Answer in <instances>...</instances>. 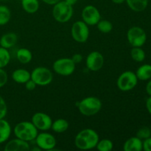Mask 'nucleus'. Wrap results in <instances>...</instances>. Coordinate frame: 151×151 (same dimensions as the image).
I'll return each mask as SVG.
<instances>
[{
	"instance_id": "nucleus-1",
	"label": "nucleus",
	"mask_w": 151,
	"mask_h": 151,
	"mask_svg": "<svg viewBox=\"0 0 151 151\" xmlns=\"http://www.w3.org/2000/svg\"><path fill=\"white\" fill-rule=\"evenodd\" d=\"M100 140L98 134L91 128H86L77 134L75 138V145L82 150L95 148Z\"/></svg>"
},
{
	"instance_id": "nucleus-2",
	"label": "nucleus",
	"mask_w": 151,
	"mask_h": 151,
	"mask_svg": "<svg viewBox=\"0 0 151 151\" xmlns=\"http://www.w3.org/2000/svg\"><path fill=\"white\" fill-rule=\"evenodd\" d=\"M13 133L16 138L29 142L35 140L38 131L32 122L23 121L16 124L13 128Z\"/></svg>"
},
{
	"instance_id": "nucleus-3",
	"label": "nucleus",
	"mask_w": 151,
	"mask_h": 151,
	"mask_svg": "<svg viewBox=\"0 0 151 151\" xmlns=\"http://www.w3.org/2000/svg\"><path fill=\"white\" fill-rule=\"evenodd\" d=\"M78 109L80 113L83 116H94L101 110L102 102L97 97H87L78 103Z\"/></svg>"
},
{
	"instance_id": "nucleus-4",
	"label": "nucleus",
	"mask_w": 151,
	"mask_h": 151,
	"mask_svg": "<svg viewBox=\"0 0 151 151\" xmlns=\"http://www.w3.org/2000/svg\"><path fill=\"white\" fill-rule=\"evenodd\" d=\"M73 6L70 5L63 0L53 5L52 16L58 23H66L72 19L73 16Z\"/></svg>"
},
{
	"instance_id": "nucleus-5",
	"label": "nucleus",
	"mask_w": 151,
	"mask_h": 151,
	"mask_svg": "<svg viewBox=\"0 0 151 151\" xmlns=\"http://www.w3.org/2000/svg\"><path fill=\"white\" fill-rule=\"evenodd\" d=\"M31 80H32L37 86H45L52 82V72L45 66H38L31 72Z\"/></svg>"
},
{
	"instance_id": "nucleus-6",
	"label": "nucleus",
	"mask_w": 151,
	"mask_h": 151,
	"mask_svg": "<svg viewBox=\"0 0 151 151\" xmlns=\"http://www.w3.org/2000/svg\"><path fill=\"white\" fill-rule=\"evenodd\" d=\"M138 81L135 72L132 71H125L119 76L116 81V86L120 91H128L137 86Z\"/></svg>"
},
{
	"instance_id": "nucleus-7",
	"label": "nucleus",
	"mask_w": 151,
	"mask_h": 151,
	"mask_svg": "<svg viewBox=\"0 0 151 151\" xmlns=\"http://www.w3.org/2000/svg\"><path fill=\"white\" fill-rule=\"evenodd\" d=\"M127 39L132 47H142L147 41V34L140 27H131L127 32Z\"/></svg>"
},
{
	"instance_id": "nucleus-8",
	"label": "nucleus",
	"mask_w": 151,
	"mask_h": 151,
	"mask_svg": "<svg viewBox=\"0 0 151 151\" xmlns=\"http://www.w3.org/2000/svg\"><path fill=\"white\" fill-rule=\"evenodd\" d=\"M76 64L73 62L72 58H63L56 60L53 63L52 68L56 74L60 76H69L72 75L75 71Z\"/></svg>"
},
{
	"instance_id": "nucleus-9",
	"label": "nucleus",
	"mask_w": 151,
	"mask_h": 151,
	"mask_svg": "<svg viewBox=\"0 0 151 151\" xmlns=\"http://www.w3.org/2000/svg\"><path fill=\"white\" fill-rule=\"evenodd\" d=\"M89 28L83 21L74 22L71 28V35L74 41L78 43H85L89 37Z\"/></svg>"
},
{
	"instance_id": "nucleus-10",
	"label": "nucleus",
	"mask_w": 151,
	"mask_h": 151,
	"mask_svg": "<svg viewBox=\"0 0 151 151\" xmlns=\"http://www.w3.org/2000/svg\"><path fill=\"white\" fill-rule=\"evenodd\" d=\"M35 141L37 147L44 150H53L57 145L55 137L52 134L46 131H42L40 134H38Z\"/></svg>"
},
{
	"instance_id": "nucleus-11",
	"label": "nucleus",
	"mask_w": 151,
	"mask_h": 151,
	"mask_svg": "<svg viewBox=\"0 0 151 151\" xmlns=\"http://www.w3.org/2000/svg\"><path fill=\"white\" fill-rule=\"evenodd\" d=\"M82 21L88 26L97 25L101 19V15L98 9L93 5H86L83 7L81 13Z\"/></svg>"
},
{
	"instance_id": "nucleus-12",
	"label": "nucleus",
	"mask_w": 151,
	"mask_h": 151,
	"mask_svg": "<svg viewBox=\"0 0 151 151\" xmlns=\"http://www.w3.org/2000/svg\"><path fill=\"white\" fill-rule=\"evenodd\" d=\"M31 122L38 131H47L51 129L52 119L47 114L44 112H36L32 115Z\"/></svg>"
},
{
	"instance_id": "nucleus-13",
	"label": "nucleus",
	"mask_w": 151,
	"mask_h": 151,
	"mask_svg": "<svg viewBox=\"0 0 151 151\" xmlns=\"http://www.w3.org/2000/svg\"><path fill=\"white\" fill-rule=\"evenodd\" d=\"M104 57L98 51H93L90 52L86 59L87 69L91 72H97L100 70L104 66Z\"/></svg>"
},
{
	"instance_id": "nucleus-14",
	"label": "nucleus",
	"mask_w": 151,
	"mask_h": 151,
	"mask_svg": "<svg viewBox=\"0 0 151 151\" xmlns=\"http://www.w3.org/2000/svg\"><path fill=\"white\" fill-rule=\"evenodd\" d=\"M29 142L19 138L13 139L7 142L4 146L5 151H27L30 150Z\"/></svg>"
},
{
	"instance_id": "nucleus-15",
	"label": "nucleus",
	"mask_w": 151,
	"mask_h": 151,
	"mask_svg": "<svg viewBox=\"0 0 151 151\" xmlns=\"http://www.w3.org/2000/svg\"><path fill=\"white\" fill-rule=\"evenodd\" d=\"M125 151H142L143 150V141L136 137H130L123 145Z\"/></svg>"
},
{
	"instance_id": "nucleus-16",
	"label": "nucleus",
	"mask_w": 151,
	"mask_h": 151,
	"mask_svg": "<svg viewBox=\"0 0 151 151\" xmlns=\"http://www.w3.org/2000/svg\"><path fill=\"white\" fill-rule=\"evenodd\" d=\"M12 79L19 84H24L31 79V72L24 69H17L12 73Z\"/></svg>"
},
{
	"instance_id": "nucleus-17",
	"label": "nucleus",
	"mask_w": 151,
	"mask_h": 151,
	"mask_svg": "<svg viewBox=\"0 0 151 151\" xmlns=\"http://www.w3.org/2000/svg\"><path fill=\"white\" fill-rule=\"evenodd\" d=\"M18 41V36L15 32H7L0 38V46L5 49H10L14 47Z\"/></svg>"
},
{
	"instance_id": "nucleus-18",
	"label": "nucleus",
	"mask_w": 151,
	"mask_h": 151,
	"mask_svg": "<svg viewBox=\"0 0 151 151\" xmlns=\"http://www.w3.org/2000/svg\"><path fill=\"white\" fill-rule=\"evenodd\" d=\"M125 3L132 11L140 13L147 9L149 0H125Z\"/></svg>"
},
{
	"instance_id": "nucleus-19",
	"label": "nucleus",
	"mask_w": 151,
	"mask_h": 151,
	"mask_svg": "<svg viewBox=\"0 0 151 151\" xmlns=\"http://www.w3.org/2000/svg\"><path fill=\"white\" fill-rule=\"evenodd\" d=\"M12 129L10 123L4 119H0V144L7 142L11 134Z\"/></svg>"
},
{
	"instance_id": "nucleus-20",
	"label": "nucleus",
	"mask_w": 151,
	"mask_h": 151,
	"mask_svg": "<svg viewBox=\"0 0 151 151\" xmlns=\"http://www.w3.org/2000/svg\"><path fill=\"white\" fill-rule=\"evenodd\" d=\"M21 4L23 10L29 14H33L39 10L40 3L38 0H22Z\"/></svg>"
},
{
	"instance_id": "nucleus-21",
	"label": "nucleus",
	"mask_w": 151,
	"mask_h": 151,
	"mask_svg": "<svg viewBox=\"0 0 151 151\" xmlns=\"http://www.w3.org/2000/svg\"><path fill=\"white\" fill-rule=\"evenodd\" d=\"M135 73L139 81H148L151 78V65L148 63L142 65L137 69Z\"/></svg>"
},
{
	"instance_id": "nucleus-22",
	"label": "nucleus",
	"mask_w": 151,
	"mask_h": 151,
	"mask_svg": "<svg viewBox=\"0 0 151 151\" xmlns=\"http://www.w3.org/2000/svg\"><path fill=\"white\" fill-rule=\"evenodd\" d=\"M16 58L22 64H27L32 60V54L28 49L20 48L16 52Z\"/></svg>"
},
{
	"instance_id": "nucleus-23",
	"label": "nucleus",
	"mask_w": 151,
	"mask_h": 151,
	"mask_svg": "<svg viewBox=\"0 0 151 151\" xmlns=\"http://www.w3.org/2000/svg\"><path fill=\"white\" fill-rule=\"evenodd\" d=\"M69 127V122L66 119L60 118V119L52 121L51 129L57 134H62V133H64L65 131H67Z\"/></svg>"
},
{
	"instance_id": "nucleus-24",
	"label": "nucleus",
	"mask_w": 151,
	"mask_h": 151,
	"mask_svg": "<svg viewBox=\"0 0 151 151\" xmlns=\"http://www.w3.org/2000/svg\"><path fill=\"white\" fill-rule=\"evenodd\" d=\"M131 57L134 61L141 63L145 60V52L142 47H133L131 50Z\"/></svg>"
},
{
	"instance_id": "nucleus-25",
	"label": "nucleus",
	"mask_w": 151,
	"mask_h": 151,
	"mask_svg": "<svg viewBox=\"0 0 151 151\" xmlns=\"http://www.w3.org/2000/svg\"><path fill=\"white\" fill-rule=\"evenodd\" d=\"M11 19L10 10L5 5H0V26L5 25Z\"/></svg>"
},
{
	"instance_id": "nucleus-26",
	"label": "nucleus",
	"mask_w": 151,
	"mask_h": 151,
	"mask_svg": "<svg viewBox=\"0 0 151 151\" xmlns=\"http://www.w3.org/2000/svg\"><path fill=\"white\" fill-rule=\"evenodd\" d=\"M97 27L99 31L105 34L109 33L113 29V24L111 22L106 19H100L97 24Z\"/></svg>"
},
{
	"instance_id": "nucleus-27",
	"label": "nucleus",
	"mask_w": 151,
	"mask_h": 151,
	"mask_svg": "<svg viewBox=\"0 0 151 151\" xmlns=\"http://www.w3.org/2000/svg\"><path fill=\"white\" fill-rule=\"evenodd\" d=\"M95 148L99 151H111L114 148L113 142L109 139H100Z\"/></svg>"
},
{
	"instance_id": "nucleus-28",
	"label": "nucleus",
	"mask_w": 151,
	"mask_h": 151,
	"mask_svg": "<svg viewBox=\"0 0 151 151\" xmlns=\"http://www.w3.org/2000/svg\"><path fill=\"white\" fill-rule=\"evenodd\" d=\"M10 61V54L7 49L0 47V68L6 67Z\"/></svg>"
},
{
	"instance_id": "nucleus-29",
	"label": "nucleus",
	"mask_w": 151,
	"mask_h": 151,
	"mask_svg": "<svg viewBox=\"0 0 151 151\" xmlns=\"http://www.w3.org/2000/svg\"><path fill=\"white\" fill-rule=\"evenodd\" d=\"M137 137L140 139L143 140L151 137V130L148 127H142L138 130L137 133Z\"/></svg>"
},
{
	"instance_id": "nucleus-30",
	"label": "nucleus",
	"mask_w": 151,
	"mask_h": 151,
	"mask_svg": "<svg viewBox=\"0 0 151 151\" xmlns=\"http://www.w3.org/2000/svg\"><path fill=\"white\" fill-rule=\"evenodd\" d=\"M7 113V106L5 100L0 95V119H4Z\"/></svg>"
},
{
	"instance_id": "nucleus-31",
	"label": "nucleus",
	"mask_w": 151,
	"mask_h": 151,
	"mask_svg": "<svg viewBox=\"0 0 151 151\" xmlns=\"http://www.w3.org/2000/svg\"><path fill=\"white\" fill-rule=\"evenodd\" d=\"M8 76L5 71L3 69L0 68V88H2L7 83Z\"/></svg>"
},
{
	"instance_id": "nucleus-32",
	"label": "nucleus",
	"mask_w": 151,
	"mask_h": 151,
	"mask_svg": "<svg viewBox=\"0 0 151 151\" xmlns=\"http://www.w3.org/2000/svg\"><path fill=\"white\" fill-rule=\"evenodd\" d=\"M25 85V88H26L27 91H33L34 89H35L37 85L35 84V83L32 80H29L28 81H27L24 83Z\"/></svg>"
},
{
	"instance_id": "nucleus-33",
	"label": "nucleus",
	"mask_w": 151,
	"mask_h": 151,
	"mask_svg": "<svg viewBox=\"0 0 151 151\" xmlns=\"http://www.w3.org/2000/svg\"><path fill=\"white\" fill-rule=\"evenodd\" d=\"M143 150L151 151V137L143 140Z\"/></svg>"
},
{
	"instance_id": "nucleus-34",
	"label": "nucleus",
	"mask_w": 151,
	"mask_h": 151,
	"mask_svg": "<svg viewBox=\"0 0 151 151\" xmlns=\"http://www.w3.org/2000/svg\"><path fill=\"white\" fill-rule=\"evenodd\" d=\"M71 58H72V60H73V62L75 63V64H78V63H81V62L82 61L83 56L81 54L76 53V54H74Z\"/></svg>"
},
{
	"instance_id": "nucleus-35",
	"label": "nucleus",
	"mask_w": 151,
	"mask_h": 151,
	"mask_svg": "<svg viewBox=\"0 0 151 151\" xmlns=\"http://www.w3.org/2000/svg\"><path fill=\"white\" fill-rule=\"evenodd\" d=\"M145 106L147 111H148V113L151 115V96H149L148 98L146 100Z\"/></svg>"
},
{
	"instance_id": "nucleus-36",
	"label": "nucleus",
	"mask_w": 151,
	"mask_h": 151,
	"mask_svg": "<svg viewBox=\"0 0 151 151\" xmlns=\"http://www.w3.org/2000/svg\"><path fill=\"white\" fill-rule=\"evenodd\" d=\"M44 3L48 4V5H55V4H57L58 1H60V0H41Z\"/></svg>"
},
{
	"instance_id": "nucleus-37",
	"label": "nucleus",
	"mask_w": 151,
	"mask_h": 151,
	"mask_svg": "<svg viewBox=\"0 0 151 151\" xmlns=\"http://www.w3.org/2000/svg\"><path fill=\"white\" fill-rule=\"evenodd\" d=\"M145 91L148 96H151V78L148 80V82L147 83V85L145 87Z\"/></svg>"
},
{
	"instance_id": "nucleus-38",
	"label": "nucleus",
	"mask_w": 151,
	"mask_h": 151,
	"mask_svg": "<svg viewBox=\"0 0 151 151\" xmlns=\"http://www.w3.org/2000/svg\"><path fill=\"white\" fill-rule=\"evenodd\" d=\"M64 1H66V2H67L68 4H70V5L74 6L77 2H78V0H64Z\"/></svg>"
},
{
	"instance_id": "nucleus-39",
	"label": "nucleus",
	"mask_w": 151,
	"mask_h": 151,
	"mask_svg": "<svg viewBox=\"0 0 151 151\" xmlns=\"http://www.w3.org/2000/svg\"><path fill=\"white\" fill-rule=\"evenodd\" d=\"M111 1L113 3H114V4H122V3L125 2V0H111Z\"/></svg>"
}]
</instances>
